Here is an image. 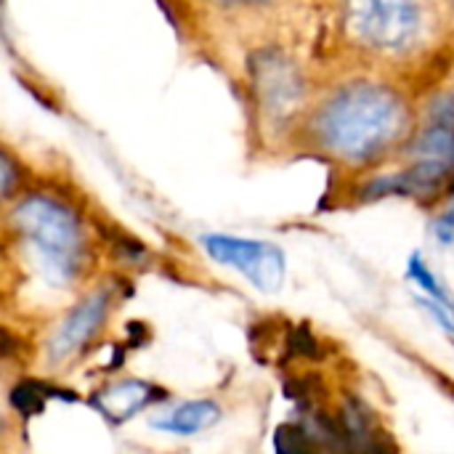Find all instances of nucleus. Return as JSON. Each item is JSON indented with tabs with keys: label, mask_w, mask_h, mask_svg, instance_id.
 Instances as JSON below:
<instances>
[{
	"label": "nucleus",
	"mask_w": 454,
	"mask_h": 454,
	"mask_svg": "<svg viewBox=\"0 0 454 454\" xmlns=\"http://www.w3.org/2000/svg\"><path fill=\"white\" fill-rule=\"evenodd\" d=\"M418 104L394 77L367 69L317 90L298 141L343 168H375L399 157L418 125Z\"/></svg>",
	"instance_id": "nucleus-1"
},
{
	"label": "nucleus",
	"mask_w": 454,
	"mask_h": 454,
	"mask_svg": "<svg viewBox=\"0 0 454 454\" xmlns=\"http://www.w3.org/2000/svg\"><path fill=\"white\" fill-rule=\"evenodd\" d=\"M340 40L375 72L431 56L452 29L450 0H335Z\"/></svg>",
	"instance_id": "nucleus-2"
},
{
	"label": "nucleus",
	"mask_w": 454,
	"mask_h": 454,
	"mask_svg": "<svg viewBox=\"0 0 454 454\" xmlns=\"http://www.w3.org/2000/svg\"><path fill=\"white\" fill-rule=\"evenodd\" d=\"M21 261L48 287H72L88 261L82 213L61 194L35 189L19 194L5 215Z\"/></svg>",
	"instance_id": "nucleus-3"
},
{
	"label": "nucleus",
	"mask_w": 454,
	"mask_h": 454,
	"mask_svg": "<svg viewBox=\"0 0 454 454\" xmlns=\"http://www.w3.org/2000/svg\"><path fill=\"white\" fill-rule=\"evenodd\" d=\"M399 170L370 178L359 200L375 202L386 197L434 200L454 184V85L436 90L418 109V125L402 149Z\"/></svg>",
	"instance_id": "nucleus-4"
},
{
	"label": "nucleus",
	"mask_w": 454,
	"mask_h": 454,
	"mask_svg": "<svg viewBox=\"0 0 454 454\" xmlns=\"http://www.w3.org/2000/svg\"><path fill=\"white\" fill-rule=\"evenodd\" d=\"M245 88L253 125L269 144L295 136L317 96L303 59L277 40L255 43L247 51Z\"/></svg>",
	"instance_id": "nucleus-5"
},
{
	"label": "nucleus",
	"mask_w": 454,
	"mask_h": 454,
	"mask_svg": "<svg viewBox=\"0 0 454 454\" xmlns=\"http://www.w3.org/2000/svg\"><path fill=\"white\" fill-rule=\"evenodd\" d=\"M200 245L210 261L239 271L261 293H277L285 282L287 258L279 245L231 234H202Z\"/></svg>",
	"instance_id": "nucleus-6"
},
{
	"label": "nucleus",
	"mask_w": 454,
	"mask_h": 454,
	"mask_svg": "<svg viewBox=\"0 0 454 454\" xmlns=\"http://www.w3.org/2000/svg\"><path fill=\"white\" fill-rule=\"evenodd\" d=\"M112 309V293L109 290H96L85 295L51 333L45 354L53 364H64L72 356H77L101 330Z\"/></svg>",
	"instance_id": "nucleus-7"
},
{
	"label": "nucleus",
	"mask_w": 454,
	"mask_h": 454,
	"mask_svg": "<svg viewBox=\"0 0 454 454\" xmlns=\"http://www.w3.org/2000/svg\"><path fill=\"white\" fill-rule=\"evenodd\" d=\"M165 399V394L160 388H154L152 383L144 380H120L109 388H104L101 394L93 396L96 410L112 420V423H125L130 418H136L141 410L152 407L154 402Z\"/></svg>",
	"instance_id": "nucleus-8"
},
{
	"label": "nucleus",
	"mask_w": 454,
	"mask_h": 454,
	"mask_svg": "<svg viewBox=\"0 0 454 454\" xmlns=\"http://www.w3.org/2000/svg\"><path fill=\"white\" fill-rule=\"evenodd\" d=\"M218 418H221V407L215 402L197 399V402H184L173 407L170 412H165V418H152V428L162 434H173V436H194L215 426Z\"/></svg>",
	"instance_id": "nucleus-9"
},
{
	"label": "nucleus",
	"mask_w": 454,
	"mask_h": 454,
	"mask_svg": "<svg viewBox=\"0 0 454 454\" xmlns=\"http://www.w3.org/2000/svg\"><path fill=\"white\" fill-rule=\"evenodd\" d=\"M218 19H266L290 5V0H192Z\"/></svg>",
	"instance_id": "nucleus-10"
},
{
	"label": "nucleus",
	"mask_w": 454,
	"mask_h": 454,
	"mask_svg": "<svg viewBox=\"0 0 454 454\" xmlns=\"http://www.w3.org/2000/svg\"><path fill=\"white\" fill-rule=\"evenodd\" d=\"M407 279L410 282H415L423 293H426V298H431V301H439L442 306H447L450 311L454 314V295L439 282V277L431 271V266H428V261L415 250L412 255H410V261H407Z\"/></svg>",
	"instance_id": "nucleus-11"
},
{
	"label": "nucleus",
	"mask_w": 454,
	"mask_h": 454,
	"mask_svg": "<svg viewBox=\"0 0 454 454\" xmlns=\"http://www.w3.org/2000/svg\"><path fill=\"white\" fill-rule=\"evenodd\" d=\"M314 439L309 431L298 428V426H282L274 434V450L277 454H311Z\"/></svg>",
	"instance_id": "nucleus-12"
},
{
	"label": "nucleus",
	"mask_w": 454,
	"mask_h": 454,
	"mask_svg": "<svg viewBox=\"0 0 454 454\" xmlns=\"http://www.w3.org/2000/svg\"><path fill=\"white\" fill-rule=\"evenodd\" d=\"M0 181H3V200L13 202L16 189H21V168H16V160L11 154V149H3V160H0Z\"/></svg>",
	"instance_id": "nucleus-13"
},
{
	"label": "nucleus",
	"mask_w": 454,
	"mask_h": 454,
	"mask_svg": "<svg viewBox=\"0 0 454 454\" xmlns=\"http://www.w3.org/2000/svg\"><path fill=\"white\" fill-rule=\"evenodd\" d=\"M420 306L436 319V325L450 335L454 340V314L447 309V306H442L439 301H431V298H420Z\"/></svg>",
	"instance_id": "nucleus-14"
},
{
	"label": "nucleus",
	"mask_w": 454,
	"mask_h": 454,
	"mask_svg": "<svg viewBox=\"0 0 454 454\" xmlns=\"http://www.w3.org/2000/svg\"><path fill=\"white\" fill-rule=\"evenodd\" d=\"M450 5H452V32H454V0H450Z\"/></svg>",
	"instance_id": "nucleus-15"
}]
</instances>
